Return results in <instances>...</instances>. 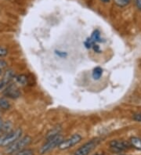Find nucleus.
Here are the masks:
<instances>
[{"instance_id": "f8f14e48", "label": "nucleus", "mask_w": 141, "mask_h": 155, "mask_svg": "<svg viewBox=\"0 0 141 155\" xmlns=\"http://www.w3.org/2000/svg\"><path fill=\"white\" fill-rule=\"evenodd\" d=\"M10 108V104L6 98L1 97L0 98V109L2 110H9Z\"/></svg>"}, {"instance_id": "9b49d317", "label": "nucleus", "mask_w": 141, "mask_h": 155, "mask_svg": "<svg viewBox=\"0 0 141 155\" xmlns=\"http://www.w3.org/2000/svg\"><path fill=\"white\" fill-rule=\"evenodd\" d=\"M130 142L134 148L141 150V139L138 138V137H133L130 140Z\"/></svg>"}, {"instance_id": "a211bd4d", "label": "nucleus", "mask_w": 141, "mask_h": 155, "mask_svg": "<svg viewBox=\"0 0 141 155\" xmlns=\"http://www.w3.org/2000/svg\"><path fill=\"white\" fill-rule=\"evenodd\" d=\"M10 128H11V124H10L9 122H6V123H3L2 129H3L4 131L7 132V131H9V129H10Z\"/></svg>"}, {"instance_id": "aec40b11", "label": "nucleus", "mask_w": 141, "mask_h": 155, "mask_svg": "<svg viewBox=\"0 0 141 155\" xmlns=\"http://www.w3.org/2000/svg\"><path fill=\"white\" fill-rule=\"evenodd\" d=\"M6 66H7V64H6V62H5V61H3V60H0V69H4L5 68H6Z\"/></svg>"}, {"instance_id": "2eb2a0df", "label": "nucleus", "mask_w": 141, "mask_h": 155, "mask_svg": "<svg viewBox=\"0 0 141 155\" xmlns=\"http://www.w3.org/2000/svg\"><path fill=\"white\" fill-rule=\"evenodd\" d=\"M116 5L119 6H125L129 3L130 0H114Z\"/></svg>"}, {"instance_id": "423d86ee", "label": "nucleus", "mask_w": 141, "mask_h": 155, "mask_svg": "<svg viewBox=\"0 0 141 155\" xmlns=\"http://www.w3.org/2000/svg\"><path fill=\"white\" fill-rule=\"evenodd\" d=\"M4 95L9 98L17 99L21 96V91L19 90L17 84H10L4 91Z\"/></svg>"}, {"instance_id": "4468645a", "label": "nucleus", "mask_w": 141, "mask_h": 155, "mask_svg": "<svg viewBox=\"0 0 141 155\" xmlns=\"http://www.w3.org/2000/svg\"><path fill=\"white\" fill-rule=\"evenodd\" d=\"M14 155H34V153H33V151H32V150L23 149L20 150V151L14 153Z\"/></svg>"}, {"instance_id": "20e7f679", "label": "nucleus", "mask_w": 141, "mask_h": 155, "mask_svg": "<svg viewBox=\"0 0 141 155\" xmlns=\"http://www.w3.org/2000/svg\"><path fill=\"white\" fill-rule=\"evenodd\" d=\"M99 142H100L99 139H95V140H92L89 142L86 143L76 150L75 155H89V153H91L94 150V148L97 146Z\"/></svg>"}, {"instance_id": "f3484780", "label": "nucleus", "mask_w": 141, "mask_h": 155, "mask_svg": "<svg viewBox=\"0 0 141 155\" xmlns=\"http://www.w3.org/2000/svg\"><path fill=\"white\" fill-rule=\"evenodd\" d=\"M7 53L8 50L6 48L0 46V57H5V56L7 55Z\"/></svg>"}, {"instance_id": "4be33fe9", "label": "nucleus", "mask_w": 141, "mask_h": 155, "mask_svg": "<svg viewBox=\"0 0 141 155\" xmlns=\"http://www.w3.org/2000/svg\"><path fill=\"white\" fill-rule=\"evenodd\" d=\"M92 49H94V51L96 52V53H100V46L96 44H94L93 46H92Z\"/></svg>"}, {"instance_id": "f03ea898", "label": "nucleus", "mask_w": 141, "mask_h": 155, "mask_svg": "<svg viewBox=\"0 0 141 155\" xmlns=\"http://www.w3.org/2000/svg\"><path fill=\"white\" fill-rule=\"evenodd\" d=\"M21 134L22 130L21 129H17L13 132H9L6 135L2 136L0 137V147H8L19 138H21Z\"/></svg>"}, {"instance_id": "412c9836", "label": "nucleus", "mask_w": 141, "mask_h": 155, "mask_svg": "<svg viewBox=\"0 0 141 155\" xmlns=\"http://www.w3.org/2000/svg\"><path fill=\"white\" fill-rule=\"evenodd\" d=\"M56 55H58L59 57H67V53H64V52H61V51H56Z\"/></svg>"}, {"instance_id": "bb28decb", "label": "nucleus", "mask_w": 141, "mask_h": 155, "mask_svg": "<svg viewBox=\"0 0 141 155\" xmlns=\"http://www.w3.org/2000/svg\"><path fill=\"white\" fill-rule=\"evenodd\" d=\"M1 74H2V69H0V75H1Z\"/></svg>"}, {"instance_id": "dca6fc26", "label": "nucleus", "mask_w": 141, "mask_h": 155, "mask_svg": "<svg viewBox=\"0 0 141 155\" xmlns=\"http://www.w3.org/2000/svg\"><path fill=\"white\" fill-rule=\"evenodd\" d=\"M94 44H96V43H94L93 41H92L91 38H87V39L84 42L85 46H86L87 49H90V48H92V46H93Z\"/></svg>"}, {"instance_id": "6e6552de", "label": "nucleus", "mask_w": 141, "mask_h": 155, "mask_svg": "<svg viewBox=\"0 0 141 155\" xmlns=\"http://www.w3.org/2000/svg\"><path fill=\"white\" fill-rule=\"evenodd\" d=\"M13 78H14V74H13V71L11 70H8L5 72V74H3V77H2V79L1 81L3 82L5 85L9 83L10 81H11Z\"/></svg>"}, {"instance_id": "1a4fd4ad", "label": "nucleus", "mask_w": 141, "mask_h": 155, "mask_svg": "<svg viewBox=\"0 0 141 155\" xmlns=\"http://www.w3.org/2000/svg\"><path fill=\"white\" fill-rule=\"evenodd\" d=\"M15 78L16 84H18L19 85L21 86H25L28 84V77L25 74H20V75H17L16 77H14Z\"/></svg>"}, {"instance_id": "f257e3e1", "label": "nucleus", "mask_w": 141, "mask_h": 155, "mask_svg": "<svg viewBox=\"0 0 141 155\" xmlns=\"http://www.w3.org/2000/svg\"><path fill=\"white\" fill-rule=\"evenodd\" d=\"M31 143H32V137H30L29 136H25L22 138H19L18 140H16L15 142H13V143L8 146V147L6 150V152L7 153H14L28 147Z\"/></svg>"}, {"instance_id": "7ed1b4c3", "label": "nucleus", "mask_w": 141, "mask_h": 155, "mask_svg": "<svg viewBox=\"0 0 141 155\" xmlns=\"http://www.w3.org/2000/svg\"><path fill=\"white\" fill-rule=\"evenodd\" d=\"M63 140H63L62 136H60V134L56 136H53V137H51L49 139H47L46 143L40 148V153L41 154H44V153H48L50 150L54 149L56 147H58Z\"/></svg>"}, {"instance_id": "9d476101", "label": "nucleus", "mask_w": 141, "mask_h": 155, "mask_svg": "<svg viewBox=\"0 0 141 155\" xmlns=\"http://www.w3.org/2000/svg\"><path fill=\"white\" fill-rule=\"evenodd\" d=\"M103 74V70L100 67H96L92 71V78L94 80H99Z\"/></svg>"}, {"instance_id": "5701e85b", "label": "nucleus", "mask_w": 141, "mask_h": 155, "mask_svg": "<svg viewBox=\"0 0 141 155\" xmlns=\"http://www.w3.org/2000/svg\"><path fill=\"white\" fill-rule=\"evenodd\" d=\"M135 3L136 7H137L139 10H141V0H135Z\"/></svg>"}, {"instance_id": "393cba45", "label": "nucleus", "mask_w": 141, "mask_h": 155, "mask_svg": "<svg viewBox=\"0 0 141 155\" xmlns=\"http://www.w3.org/2000/svg\"><path fill=\"white\" fill-rule=\"evenodd\" d=\"M102 2H104V3H107V2H110V0H100Z\"/></svg>"}, {"instance_id": "39448f33", "label": "nucleus", "mask_w": 141, "mask_h": 155, "mask_svg": "<svg viewBox=\"0 0 141 155\" xmlns=\"http://www.w3.org/2000/svg\"><path fill=\"white\" fill-rule=\"evenodd\" d=\"M82 140V136L79 134H74L70 138L67 139L65 140H63L62 142L60 143V145L58 146L59 149L60 150H67L68 148H71L79 143Z\"/></svg>"}, {"instance_id": "6ab92c4d", "label": "nucleus", "mask_w": 141, "mask_h": 155, "mask_svg": "<svg viewBox=\"0 0 141 155\" xmlns=\"http://www.w3.org/2000/svg\"><path fill=\"white\" fill-rule=\"evenodd\" d=\"M133 119L136 121H139V122H141V113L136 114L133 115Z\"/></svg>"}, {"instance_id": "ddd939ff", "label": "nucleus", "mask_w": 141, "mask_h": 155, "mask_svg": "<svg viewBox=\"0 0 141 155\" xmlns=\"http://www.w3.org/2000/svg\"><path fill=\"white\" fill-rule=\"evenodd\" d=\"M90 38L92 40V41H93L94 43H96V42H102V38H100V33L98 30L94 31L93 32H92V35H91Z\"/></svg>"}, {"instance_id": "cd10ccee", "label": "nucleus", "mask_w": 141, "mask_h": 155, "mask_svg": "<svg viewBox=\"0 0 141 155\" xmlns=\"http://www.w3.org/2000/svg\"><path fill=\"white\" fill-rule=\"evenodd\" d=\"M122 155H123V154H122Z\"/></svg>"}, {"instance_id": "0eeeda50", "label": "nucleus", "mask_w": 141, "mask_h": 155, "mask_svg": "<svg viewBox=\"0 0 141 155\" xmlns=\"http://www.w3.org/2000/svg\"><path fill=\"white\" fill-rule=\"evenodd\" d=\"M110 147L111 150L115 152H122L129 149V145L126 141H119V140H112L110 143Z\"/></svg>"}, {"instance_id": "b1692460", "label": "nucleus", "mask_w": 141, "mask_h": 155, "mask_svg": "<svg viewBox=\"0 0 141 155\" xmlns=\"http://www.w3.org/2000/svg\"><path fill=\"white\" fill-rule=\"evenodd\" d=\"M2 125H3V122H2V120L1 119V118H0V131L2 130Z\"/></svg>"}, {"instance_id": "a878e982", "label": "nucleus", "mask_w": 141, "mask_h": 155, "mask_svg": "<svg viewBox=\"0 0 141 155\" xmlns=\"http://www.w3.org/2000/svg\"><path fill=\"white\" fill-rule=\"evenodd\" d=\"M94 155H104V154H103V153H96V154H94Z\"/></svg>"}]
</instances>
